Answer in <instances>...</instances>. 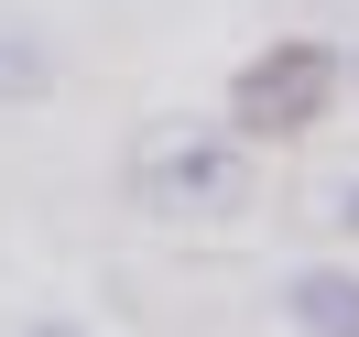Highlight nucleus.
I'll list each match as a JSON object with an SVG mask.
<instances>
[{"label": "nucleus", "mask_w": 359, "mask_h": 337, "mask_svg": "<svg viewBox=\"0 0 359 337\" xmlns=\"http://www.w3.org/2000/svg\"><path fill=\"white\" fill-rule=\"evenodd\" d=\"M44 88H55V44H44V22L0 0V109H33Z\"/></svg>", "instance_id": "20e7f679"}, {"label": "nucleus", "mask_w": 359, "mask_h": 337, "mask_svg": "<svg viewBox=\"0 0 359 337\" xmlns=\"http://www.w3.org/2000/svg\"><path fill=\"white\" fill-rule=\"evenodd\" d=\"M283 315L305 337H359V261H305L283 283Z\"/></svg>", "instance_id": "7ed1b4c3"}, {"label": "nucleus", "mask_w": 359, "mask_h": 337, "mask_svg": "<svg viewBox=\"0 0 359 337\" xmlns=\"http://www.w3.org/2000/svg\"><path fill=\"white\" fill-rule=\"evenodd\" d=\"M131 207H153V218H240L250 207V142L229 120H163L131 153Z\"/></svg>", "instance_id": "f257e3e1"}, {"label": "nucleus", "mask_w": 359, "mask_h": 337, "mask_svg": "<svg viewBox=\"0 0 359 337\" xmlns=\"http://www.w3.org/2000/svg\"><path fill=\"white\" fill-rule=\"evenodd\" d=\"M337 88H359V44H348V55H337Z\"/></svg>", "instance_id": "0eeeda50"}, {"label": "nucleus", "mask_w": 359, "mask_h": 337, "mask_svg": "<svg viewBox=\"0 0 359 337\" xmlns=\"http://www.w3.org/2000/svg\"><path fill=\"white\" fill-rule=\"evenodd\" d=\"M11 337H98V326H76V315H22Z\"/></svg>", "instance_id": "39448f33"}, {"label": "nucleus", "mask_w": 359, "mask_h": 337, "mask_svg": "<svg viewBox=\"0 0 359 337\" xmlns=\"http://www.w3.org/2000/svg\"><path fill=\"white\" fill-rule=\"evenodd\" d=\"M327 218H337V228H348V240H359V174L337 185V207H327Z\"/></svg>", "instance_id": "423d86ee"}, {"label": "nucleus", "mask_w": 359, "mask_h": 337, "mask_svg": "<svg viewBox=\"0 0 359 337\" xmlns=\"http://www.w3.org/2000/svg\"><path fill=\"white\" fill-rule=\"evenodd\" d=\"M327 109H337V44H305V33L262 44L229 76V131L240 142H305Z\"/></svg>", "instance_id": "f03ea898"}]
</instances>
